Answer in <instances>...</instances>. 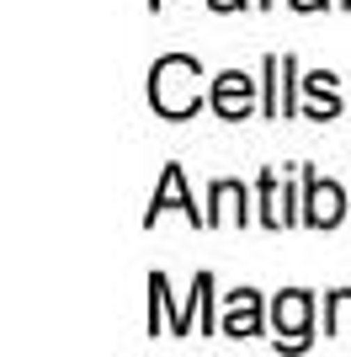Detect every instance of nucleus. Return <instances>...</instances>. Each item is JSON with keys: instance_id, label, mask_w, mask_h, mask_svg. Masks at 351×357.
<instances>
[{"instance_id": "obj_12", "label": "nucleus", "mask_w": 351, "mask_h": 357, "mask_svg": "<svg viewBox=\"0 0 351 357\" xmlns=\"http://www.w3.org/2000/svg\"><path fill=\"white\" fill-rule=\"evenodd\" d=\"M292 11H325V6H330V0H288Z\"/></svg>"}, {"instance_id": "obj_11", "label": "nucleus", "mask_w": 351, "mask_h": 357, "mask_svg": "<svg viewBox=\"0 0 351 357\" xmlns=\"http://www.w3.org/2000/svg\"><path fill=\"white\" fill-rule=\"evenodd\" d=\"M325 331L330 336H351V288L325 298Z\"/></svg>"}, {"instance_id": "obj_15", "label": "nucleus", "mask_w": 351, "mask_h": 357, "mask_svg": "<svg viewBox=\"0 0 351 357\" xmlns=\"http://www.w3.org/2000/svg\"><path fill=\"white\" fill-rule=\"evenodd\" d=\"M261 6H272V0H261Z\"/></svg>"}, {"instance_id": "obj_8", "label": "nucleus", "mask_w": 351, "mask_h": 357, "mask_svg": "<svg viewBox=\"0 0 351 357\" xmlns=\"http://www.w3.org/2000/svg\"><path fill=\"white\" fill-rule=\"evenodd\" d=\"M208 203H213V213H208V224H245V187L240 181H213V192H208Z\"/></svg>"}, {"instance_id": "obj_9", "label": "nucleus", "mask_w": 351, "mask_h": 357, "mask_svg": "<svg viewBox=\"0 0 351 357\" xmlns=\"http://www.w3.org/2000/svg\"><path fill=\"white\" fill-rule=\"evenodd\" d=\"M292 219H298V213H292V192L277 187V171H261V224L282 229V224H292Z\"/></svg>"}, {"instance_id": "obj_6", "label": "nucleus", "mask_w": 351, "mask_h": 357, "mask_svg": "<svg viewBox=\"0 0 351 357\" xmlns=\"http://www.w3.org/2000/svg\"><path fill=\"white\" fill-rule=\"evenodd\" d=\"M219 331H224V336H234V342L261 336V294H256V288H240V294H229Z\"/></svg>"}, {"instance_id": "obj_7", "label": "nucleus", "mask_w": 351, "mask_h": 357, "mask_svg": "<svg viewBox=\"0 0 351 357\" xmlns=\"http://www.w3.org/2000/svg\"><path fill=\"white\" fill-rule=\"evenodd\" d=\"M292 54L266 59V118H292Z\"/></svg>"}, {"instance_id": "obj_5", "label": "nucleus", "mask_w": 351, "mask_h": 357, "mask_svg": "<svg viewBox=\"0 0 351 357\" xmlns=\"http://www.w3.org/2000/svg\"><path fill=\"white\" fill-rule=\"evenodd\" d=\"M171 208H181L192 224H208V213H197V203L187 197V176H181V165H165L160 187H155V197H149V213H144V224H155L160 213H171Z\"/></svg>"}, {"instance_id": "obj_13", "label": "nucleus", "mask_w": 351, "mask_h": 357, "mask_svg": "<svg viewBox=\"0 0 351 357\" xmlns=\"http://www.w3.org/2000/svg\"><path fill=\"white\" fill-rule=\"evenodd\" d=\"M208 6H213V11H240L245 0H208Z\"/></svg>"}, {"instance_id": "obj_3", "label": "nucleus", "mask_w": 351, "mask_h": 357, "mask_svg": "<svg viewBox=\"0 0 351 357\" xmlns=\"http://www.w3.org/2000/svg\"><path fill=\"white\" fill-rule=\"evenodd\" d=\"M213 112H219L224 123H245L250 118V107H256V80L250 75H240V70H224L219 80H213Z\"/></svg>"}, {"instance_id": "obj_2", "label": "nucleus", "mask_w": 351, "mask_h": 357, "mask_svg": "<svg viewBox=\"0 0 351 357\" xmlns=\"http://www.w3.org/2000/svg\"><path fill=\"white\" fill-rule=\"evenodd\" d=\"M309 320H314V298L304 288H288L272 304V326H277V347H309Z\"/></svg>"}, {"instance_id": "obj_1", "label": "nucleus", "mask_w": 351, "mask_h": 357, "mask_svg": "<svg viewBox=\"0 0 351 357\" xmlns=\"http://www.w3.org/2000/svg\"><path fill=\"white\" fill-rule=\"evenodd\" d=\"M197 80H203V64L187 59V54L155 59V70H149V107L171 123L192 118V112L203 107V86H197Z\"/></svg>"}, {"instance_id": "obj_4", "label": "nucleus", "mask_w": 351, "mask_h": 357, "mask_svg": "<svg viewBox=\"0 0 351 357\" xmlns=\"http://www.w3.org/2000/svg\"><path fill=\"white\" fill-rule=\"evenodd\" d=\"M309 192H304V224H314V229H336L341 219H346V192H341L336 181H320L314 171H309Z\"/></svg>"}, {"instance_id": "obj_14", "label": "nucleus", "mask_w": 351, "mask_h": 357, "mask_svg": "<svg viewBox=\"0 0 351 357\" xmlns=\"http://www.w3.org/2000/svg\"><path fill=\"white\" fill-rule=\"evenodd\" d=\"M149 6H160V0H149Z\"/></svg>"}, {"instance_id": "obj_10", "label": "nucleus", "mask_w": 351, "mask_h": 357, "mask_svg": "<svg viewBox=\"0 0 351 357\" xmlns=\"http://www.w3.org/2000/svg\"><path fill=\"white\" fill-rule=\"evenodd\" d=\"M304 91L314 96V107H309V118H314V123H325V118H336V112H341V96H336V75H330V70H314V75L304 80Z\"/></svg>"}]
</instances>
